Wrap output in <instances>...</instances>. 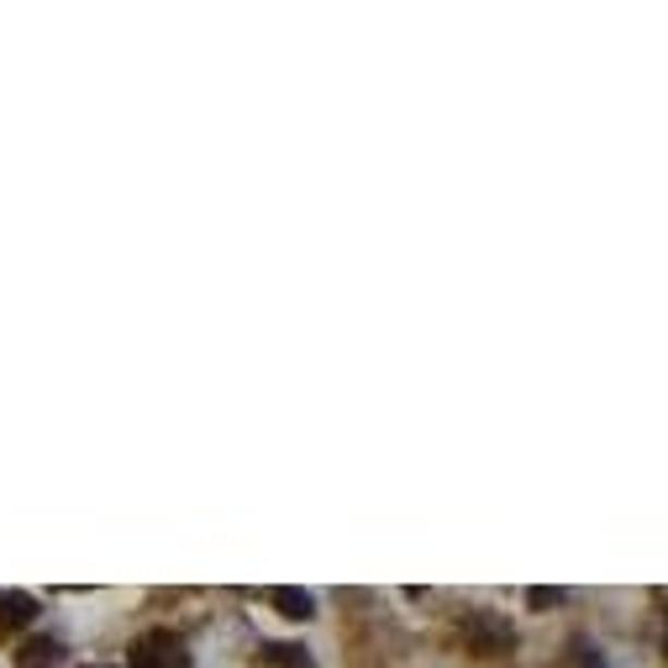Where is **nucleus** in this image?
Returning <instances> with one entry per match:
<instances>
[{
	"instance_id": "obj_1",
	"label": "nucleus",
	"mask_w": 668,
	"mask_h": 668,
	"mask_svg": "<svg viewBox=\"0 0 668 668\" xmlns=\"http://www.w3.org/2000/svg\"><path fill=\"white\" fill-rule=\"evenodd\" d=\"M180 664H184L180 642L169 637H143L132 647V658H126V668H180Z\"/></svg>"
},
{
	"instance_id": "obj_5",
	"label": "nucleus",
	"mask_w": 668,
	"mask_h": 668,
	"mask_svg": "<svg viewBox=\"0 0 668 668\" xmlns=\"http://www.w3.org/2000/svg\"><path fill=\"white\" fill-rule=\"evenodd\" d=\"M264 658H269L274 668H316L311 664V653L295 647V642H269V647H264Z\"/></svg>"
},
{
	"instance_id": "obj_3",
	"label": "nucleus",
	"mask_w": 668,
	"mask_h": 668,
	"mask_svg": "<svg viewBox=\"0 0 668 668\" xmlns=\"http://www.w3.org/2000/svg\"><path fill=\"white\" fill-rule=\"evenodd\" d=\"M27 621H37V600L22 595V590H5V595H0V637L22 632Z\"/></svg>"
},
{
	"instance_id": "obj_8",
	"label": "nucleus",
	"mask_w": 668,
	"mask_h": 668,
	"mask_svg": "<svg viewBox=\"0 0 668 668\" xmlns=\"http://www.w3.org/2000/svg\"><path fill=\"white\" fill-rule=\"evenodd\" d=\"M90 668H111V664H90Z\"/></svg>"
},
{
	"instance_id": "obj_6",
	"label": "nucleus",
	"mask_w": 668,
	"mask_h": 668,
	"mask_svg": "<svg viewBox=\"0 0 668 668\" xmlns=\"http://www.w3.org/2000/svg\"><path fill=\"white\" fill-rule=\"evenodd\" d=\"M59 653H63L59 642L42 637V642H27V647L16 653V664H22V668H53V664H59Z\"/></svg>"
},
{
	"instance_id": "obj_4",
	"label": "nucleus",
	"mask_w": 668,
	"mask_h": 668,
	"mask_svg": "<svg viewBox=\"0 0 668 668\" xmlns=\"http://www.w3.org/2000/svg\"><path fill=\"white\" fill-rule=\"evenodd\" d=\"M269 606L284 616V621H305L311 616V595L305 590H269Z\"/></svg>"
},
{
	"instance_id": "obj_7",
	"label": "nucleus",
	"mask_w": 668,
	"mask_h": 668,
	"mask_svg": "<svg viewBox=\"0 0 668 668\" xmlns=\"http://www.w3.org/2000/svg\"><path fill=\"white\" fill-rule=\"evenodd\" d=\"M558 600H563V590H532V595H526L532 610H547V606H558Z\"/></svg>"
},
{
	"instance_id": "obj_2",
	"label": "nucleus",
	"mask_w": 668,
	"mask_h": 668,
	"mask_svg": "<svg viewBox=\"0 0 668 668\" xmlns=\"http://www.w3.org/2000/svg\"><path fill=\"white\" fill-rule=\"evenodd\" d=\"M463 637L474 642L479 653H506V647H511V632H506L495 616H463Z\"/></svg>"
}]
</instances>
